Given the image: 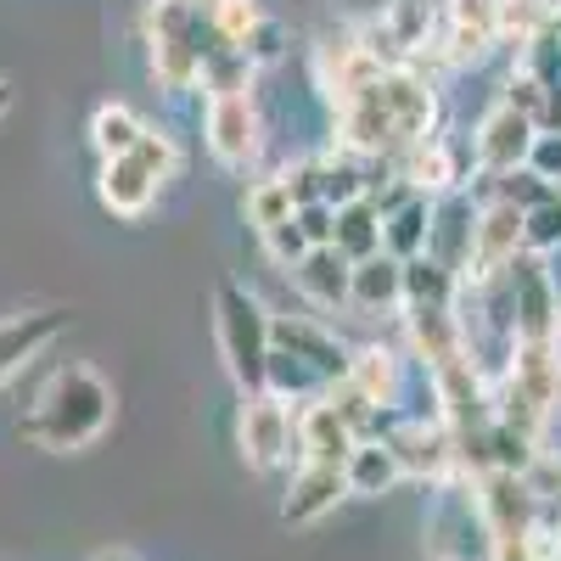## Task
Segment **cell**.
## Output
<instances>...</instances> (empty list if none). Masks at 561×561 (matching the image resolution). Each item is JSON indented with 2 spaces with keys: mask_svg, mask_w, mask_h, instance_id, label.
<instances>
[{
  "mask_svg": "<svg viewBox=\"0 0 561 561\" xmlns=\"http://www.w3.org/2000/svg\"><path fill=\"white\" fill-rule=\"evenodd\" d=\"M259 23H264V7H259V0H225L219 18H214V34H219L225 45H237V51H242L248 34H253Z\"/></svg>",
  "mask_w": 561,
  "mask_h": 561,
  "instance_id": "1f68e13d",
  "label": "cell"
},
{
  "mask_svg": "<svg viewBox=\"0 0 561 561\" xmlns=\"http://www.w3.org/2000/svg\"><path fill=\"white\" fill-rule=\"evenodd\" d=\"M438 12H444L438 0H382L377 28H382V39L399 51L404 68H415V62L438 45Z\"/></svg>",
  "mask_w": 561,
  "mask_h": 561,
  "instance_id": "e0dca14e",
  "label": "cell"
},
{
  "mask_svg": "<svg viewBox=\"0 0 561 561\" xmlns=\"http://www.w3.org/2000/svg\"><path fill=\"white\" fill-rule=\"evenodd\" d=\"M382 438L399 455L404 478H427V483L455 478V433L444 415H399V421H388Z\"/></svg>",
  "mask_w": 561,
  "mask_h": 561,
  "instance_id": "ba28073f",
  "label": "cell"
},
{
  "mask_svg": "<svg viewBox=\"0 0 561 561\" xmlns=\"http://www.w3.org/2000/svg\"><path fill=\"white\" fill-rule=\"evenodd\" d=\"M556 12H561V0H556Z\"/></svg>",
  "mask_w": 561,
  "mask_h": 561,
  "instance_id": "ee69618b",
  "label": "cell"
},
{
  "mask_svg": "<svg viewBox=\"0 0 561 561\" xmlns=\"http://www.w3.org/2000/svg\"><path fill=\"white\" fill-rule=\"evenodd\" d=\"M556 28V0H500V45H528Z\"/></svg>",
  "mask_w": 561,
  "mask_h": 561,
  "instance_id": "f1b7e54d",
  "label": "cell"
},
{
  "mask_svg": "<svg viewBox=\"0 0 561 561\" xmlns=\"http://www.w3.org/2000/svg\"><path fill=\"white\" fill-rule=\"evenodd\" d=\"M140 135H147V124H140L124 102H102L96 113H90V147H96V158H102V163L129 158Z\"/></svg>",
  "mask_w": 561,
  "mask_h": 561,
  "instance_id": "83f0119b",
  "label": "cell"
},
{
  "mask_svg": "<svg viewBox=\"0 0 561 561\" xmlns=\"http://www.w3.org/2000/svg\"><path fill=\"white\" fill-rule=\"evenodd\" d=\"M185 7H192V12L203 18V23H214V18H219V7H225V0H185Z\"/></svg>",
  "mask_w": 561,
  "mask_h": 561,
  "instance_id": "60d3db41",
  "label": "cell"
},
{
  "mask_svg": "<svg viewBox=\"0 0 561 561\" xmlns=\"http://www.w3.org/2000/svg\"><path fill=\"white\" fill-rule=\"evenodd\" d=\"M348 304H354L359 314H393V309H404V264L388 259V253L354 264Z\"/></svg>",
  "mask_w": 561,
  "mask_h": 561,
  "instance_id": "603a6c76",
  "label": "cell"
},
{
  "mask_svg": "<svg viewBox=\"0 0 561 561\" xmlns=\"http://www.w3.org/2000/svg\"><path fill=\"white\" fill-rule=\"evenodd\" d=\"M505 293H511V332H517V343H556L561 298H556V275L539 253H523L505 270Z\"/></svg>",
  "mask_w": 561,
  "mask_h": 561,
  "instance_id": "8992f818",
  "label": "cell"
},
{
  "mask_svg": "<svg viewBox=\"0 0 561 561\" xmlns=\"http://www.w3.org/2000/svg\"><path fill=\"white\" fill-rule=\"evenodd\" d=\"M68 309H23L0 320V382H12L28 359H39L62 332H68Z\"/></svg>",
  "mask_w": 561,
  "mask_h": 561,
  "instance_id": "5bb4252c",
  "label": "cell"
},
{
  "mask_svg": "<svg viewBox=\"0 0 561 561\" xmlns=\"http://www.w3.org/2000/svg\"><path fill=\"white\" fill-rule=\"evenodd\" d=\"M96 197H102L107 214L140 219V214L152 208V197H158V180L140 169L135 158H113V163H102V174H96Z\"/></svg>",
  "mask_w": 561,
  "mask_h": 561,
  "instance_id": "7402d4cb",
  "label": "cell"
},
{
  "mask_svg": "<svg viewBox=\"0 0 561 561\" xmlns=\"http://www.w3.org/2000/svg\"><path fill=\"white\" fill-rule=\"evenodd\" d=\"M242 214H248V225L259 230V237H270L275 225H287L298 208H293V197H287V180H259L253 192H248V203H242Z\"/></svg>",
  "mask_w": 561,
  "mask_h": 561,
  "instance_id": "4dcf8cb0",
  "label": "cell"
},
{
  "mask_svg": "<svg viewBox=\"0 0 561 561\" xmlns=\"http://www.w3.org/2000/svg\"><path fill=\"white\" fill-rule=\"evenodd\" d=\"M460 298V275L444 270L438 259H410L404 264V309H455Z\"/></svg>",
  "mask_w": 561,
  "mask_h": 561,
  "instance_id": "d4e9b609",
  "label": "cell"
},
{
  "mask_svg": "<svg viewBox=\"0 0 561 561\" xmlns=\"http://www.w3.org/2000/svg\"><path fill=\"white\" fill-rule=\"evenodd\" d=\"M264 242V253L280 264V270H298L304 264V253H309V242H304V230H298V214L287 219V225H275L270 237H259Z\"/></svg>",
  "mask_w": 561,
  "mask_h": 561,
  "instance_id": "d590c367",
  "label": "cell"
},
{
  "mask_svg": "<svg viewBox=\"0 0 561 561\" xmlns=\"http://www.w3.org/2000/svg\"><path fill=\"white\" fill-rule=\"evenodd\" d=\"M348 382H354L370 404H377L382 415H393V410H399V399H404V388H410L404 359H399L393 348H382V343L354 348V359H348Z\"/></svg>",
  "mask_w": 561,
  "mask_h": 561,
  "instance_id": "ac0fdd59",
  "label": "cell"
},
{
  "mask_svg": "<svg viewBox=\"0 0 561 561\" xmlns=\"http://www.w3.org/2000/svg\"><path fill=\"white\" fill-rule=\"evenodd\" d=\"M494 45H500V0H444L438 45L427 57L444 62V68H478V62L494 57Z\"/></svg>",
  "mask_w": 561,
  "mask_h": 561,
  "instance_id": "5b68a950",
  "label": "cell"
},
{
  "mask_svg": "<svg viewBox=\"0 0 561 561\" xmlns=\"http://www.w3.org/2000/svg\"><path fill=\"white\" fill-rule=\"evenodd\" d=\"M298 280V293L314 304V309H343L348 304V280H354V264L337 253V248H309L298 270H287Z\"/></svg>",
  "mask_w": 561,
  "mask_h": 561,
  "instance_id": "44dd1931",
  "label": "cell"
},
{
  "mask_svg": "<svg viewBox=\"0 0 561 561\" xmlns=\"http://www.w3.org/2000/svg\"><path fill=\"white\" fill-rule=\"evenodd\" d=\"M293 427H298V455L304 460H320V466H343L354 455V444H359V433L325 399L293 404Z\"/></svg>",
  "mask_w": 561,
  "mask_h": 561,
  "instance_id": "2e32d148",
  "label": "cell"
},
{
  "mask_svg": "<svg viewBox=\"0 0 561 561\" xmlns=\"http://www.w3.org/2000/svg\"><path fill=\"white\" fill-rule=\"evenodd\" d=\"M270 309L253 287L242 280H219L214 287V337L219 359L230 370V382L242 393H264V370H270Z\"/></svg>",
  "mask_w": 561,
  "mask_h": 561,
  "instance_id": "3957f363",
  "label": "cell"
},
{
  "mask_svg": "<svg viewBox=\"0 0 561 561\" xmlns=\"http://www.w3.org/2000/svg\"><path fill=\"white\" fill-rule=\"evenodd\" d=\"M337 107V152L359 158V163H382V158H399L415 140L438 135V84L433 73L421 68H388L370 84L348 90Z\"/></svg>",
  "mask_w": 561,
  "mask_h": 561,
  "instance_id": "6da1fadb",
  "label": "cell"
},
{
  "mask_svg": "<svg viewBox=\"0 0 561 561\" xmlns=\"http://www.w3.org/2000/svg\"><path fill=\"white\" fill-rule=\"evenodd\" d=\"M556 337H561V332H556Z\"/></svg>",
  "mask_w": 561,
  "mask_h": 561,
  "instance_id": "f6af8a7d",
  "label": "cell"
},
{
  "mask_svg": "<svg viewBox=\"0 0 561 561\" xmlns=\"http://www.w3.org/2000/svg\"><path fill=\"white\" fill-rule=\"evenodd\" d=\"M270 348L304 359L325 388L343 382V377H348V359H354V348L332 332V325H320V320H309V314H275V320H270Z\"/></svg>",
  "mask_w": 561,
  "mask_h": 561,
  "instance_id": "9c48e42d",
  "label": "cell"
},
{
  "mask_svg": "<svg viewBox=\"0 0 561 561\" xmlns=\"http://www.w3.org/2000/svg\"><path fill=\"white\" fill-rule=\"evenodd\" d=\"M348 264H365V259H377L382 253V214L370 208V197L337 208V242H332Z\"/></svg>",
  "mask_w": 561,
  "mask_h": 561,
  "instance_id": "4316f807",
  "label": "cell"
},
{
  "mask_svg": "<svg viewBox=\"0 0 561 561\" xmlns=\"http://www.w3.org/2000/svg\"><path fill=\"white\" fill-rule=\"evenodd\" d=\"M242 57L253 62V68H264V62H280L287 57V28H280L270 12H264V23L248 34V45H242Z\"/></svg>",
  "mask_w": 561,
  "mask_h": 561,
  "instance_id": "8d00e7d4",
  "label": "cell"
},
{
  "mask_svg": "<svg viewBox=\"0 0 561 561\" xmlns=\"http://www.w3.org/2000/svg\"><path fill=\"white\" fill-rule=\"evenodd\" d=\"M280 180H287L293 208L325 203V152H320V158H304V163H293V169H280Z\"/></svg>",
  "mask_w": 561,
  "mask_h": 561,
  "instance_id": "d6a6232c",
  "label": "cell"
},
{
  "mask_svg": "<svg viewBox=\"0 0 561 561\" xmlns=\"http://www.w3.org/2000/svg\"><path fill=\"white\" fill-rule=\"evenodd\" d=\"M129 158H135L140 169H147V174H152L158 185H163V180H169V174L180 169V147H174V140H169L163 129H147V135H140Z\"/></svg>",
  "mask_w": 561,
  "mask_h": 561,
  "instance_id": "836d02e7",
  "label": "cell"
},
{
  "mask_svg": "<svg viewBox=\"0 0 561 561\" xmlns=\"http://www.w3.org/2000/svg\"><path fill=\"white\" fill-rule=\"evenodd\" d=\"M253 62L237 51V45H219V51L203 62V90L208 96H242V90H253Z\"/></svg>",
  "mask_w": 561,
  "mask_h": 561,
  "instance_id": "f546056e",
  "label": "cell"
},
{
  "mask_svg": "<svg viewBox=\"0 0 561 561\" xmlns=\"http://www.w3.org/2000/svg\"><path fill=\"white\" fill-rule=\"evenodd\" d=\"M539 135H561V84L545 90V113H539Z\"/></svg>",
  "mask_w": 561,
  "mask_h": 561,
  "instance_id": "ab89813d",
  "label": "cell"
},
{
  "mask_svg": "<svg viewBox=\"0 0 561 561\" xmlns=\"http://www.w3.org/2000/svg\"><path fill=\"white\" fill-rule=\"evenodd\" d=\"M427 237H433V197H410L404 208H393L382 219V253L399 264L427 253Z\"/></svg>",
  "mask_w": 561,
  "mask_h": 561,
  "instance_id": "cb8c5ba5",
  "label": "cell"
},
{
  "mask_svg": "<svg viewBox=\"0 0 561 561\" xmlns=\"http://www.w3.org/2000/svg\"><path fill=\"white\" fill-rule=\"evenodd\" d=\"M298 230H304L309 248H332V242H337V208H332V203L298 208Z\"/></svg>",
  "mask_w": 561,
  "mask_h": 561,
  "instance_id": "74e56055",
  "label": "cell"
},
{
  "mask_svg": "<svg viewBox=\"0 0 561 561\" xmlns=\"http://www.w3.org/2000/svg\"><path fill=\"white\" fill-rule=\"evenodd\" d=\"M528 169H534V174H545V180L556 185V192H561V135H539V140H534Z\"/></svg>",
  "mask_w": 561,
  "mask_h": 561,
  "instance_id": "f35d334b",
  "label": "cell"
},
{
  "mask_svg": "<svg viewBox=\"0 0 561 561\" xmlns=\"http://www.w3.org/2000/svg\"><path fill=\"white\" fill-rule=\"evenodd\" d=\"M113 404H118L113 388L90 365H62V370H51V382L39 388L34 410L18 421V438L34 444V449H51V455L84 449L113 427Z\"/></svg>",
  "mask_w": 561,
  "mask_h": 561,
  "instance_id": "7a4b0ae2",
  "label": "cell"
},
{
  "mask_svg": "<svg viewBox=\"0 0 561 561\" xmlns=\"http://www.w3.org/2000/svg\"><path fill=\"white\" fill-rule=\"evenodd\" d=\"M466 158L455 140L438 129V135H427V140H415V147H404L399 158H393V174L410 185L415 197H455L460 185H466Z\"/></svg>",
  "mask_w": 561,
  "mask_h": 561,
  "instance_id": "4fadbf2b",
  "label": "cell"
},
{
  "mask_svg": "<svg viewBox=\"0 0 561 561\" xmlns=\"http://www.w3.org/2000/svg\"><path fill=\"white\" fill-rule=\"evenodd\" d=\"M472 225H478V203L455 192L433 203V237H427V259H438L444 270H466V253H472Z\"/></svg>",
  "mask_w": 561,
  "mask_h": 561,
  "instance_id": "d6986e66",
  "label": "cell"
},
{
  "mask_svg": "<svg viewBox=\"0 0 561 561\" xmlns=\"http://www.w3.org/2000/svg\"><path fill=\"white\" fill-rule=\"evenodd\" d=\"M337 500H348L343 466H320V460H298V472L287 483V500H280V523L287 528H309L320 517H332Z\"/></svg>",
  "mask_w": 561,
  "mask_h": 561,
  "instance_id": "9a60e30c",
  "label": "cell"
},
{
  "mask_svg": "<svg viewBox=\"0 0 561 561\" xmlns=\"http://www.w3.org/2000/svg\"><path fill=\"white\" fill-rule=\"evenodd\" d=\"M7 113H12V84L0 79V118H7Z\"/></svg>",
  "mask_w": 561,
  "mask_h": 561,
  "instance_id": "b9f144b4",
  "label": "cell"
},
{
  "mask_svg": "<svg viewBox=\"0 0 561 561\" xmlns=\"http://www.w3.org/2000/svg\"><path fill=\"white\" fill-rule=\"evenodd\" d=\"M96 561H135L129 550H107V556H96Z\"/></svg>",
  "mask_w": 561,
  "mask_h": 561,
  "instance_id": "7bdbcfd3",
  "label": "cell"
},
{
  "mask_svg": "<svg viewBox=\"0 0 561 561\" xmlns=\"http://www.w3.org/2000/svg\"><path fill=\"white\" fill-rule=\"evenodd\" d=\"M237 444L253 472H275L280 460H293L298 427H293V404L275 393H242V415H237Z\"/></svg>",
  "mask_w": 561,
  "mask_h": 561,
  "instance_id": "52a82bcc",
  "label": "cell"
},
{
  "mask_svg": "<svg viewBox=\"0 0 561 561\" xmlns=\"http://www.w3.org/2000/svg\"><path fill=\"white\" fill-rule=\"evenodd\" d=\"M472 489H478V511H483L489 545L494 539H534L539 534V500L523 483V472H483V478H472Z\"/></svg>",
  "mask_w": 561,
  "mask_h": 561,
  "instance_id": "7c38bea8",
  "label": "cell"
},
{
  "mask_svg": "<svg viewBox=\"0 0 561 561\" xmlns=\"http://www.w3.org/2000/svg\"><path fill=\"white\" fill-rule=\"evenodd\" d=\"M523 225H528V253H556L561 248V192L550 197V203H539L534 214H523Z\"/></svg>",
  "mask_w": 561,
  "mask_h": 561,
  "instance_id": "e575fe53",
  "label": "cell"
},
{
  "mask_svg": "<svg viewBox=\"0 0 561 561\" xmlns=\"http://www.w3.org/2000/svg\"><path fill=\"white\" fill-rule=\"evenodd\" d=\"M534 140H539L534 118H523L517 107L494 102V107L483 113L478 135H472V169H478L483 180H500V174H511V169H528Z\"/></svg>",
  "mask_w": 561,
  "mask_h": 561,
  "instance_id": "8fae6325",
  "label": "cell"
},
{
  "mask_svg": "<svg viewBox=\"0 0 561 561\" xmlns=\"http://www.w3.org/2000/svg\"><path fill=\"white\" fill-rule=\"evenodd\" d=\"M203 135H208V152L225 169H248L264 152V118H259L253 90H242V96H208Z\"/></svg>",
  "mask_w": 561,
  "mask_h": 561,
  "instance_id": "30bf717a",
  "label": "cell"
},
{
  "mask_svg": "<svg viewBox=\"0 0 561 561\" xmlns=\"http://www.w3.org/2000/svg\"><path fill=\"white\" fill-rule=\"evenodd\" d=\"M343 483H348L354 500H382L388 489L404 483V466H399V455L388 449V438H359L354 455L343 460Z\"/></svg>",
  "mask_w": 561,
  "mask_h": 561,
  "instance_id": "ffe728a7",
  "label": "cell"
},
{
  "mask_svg": "<svg viewBox=\"0 0 561 561\" xmlns=\"http://www.w3.org/2000/svg\"><path fill=\"white\" fill-rule=\"evenodd\" d=\"M152 45V79L169 90V96H185L192 84H203V45L192 39H147Z\"/></svg>",
  "mask_w": 561,
  "mask_h": 561,
  "instance_id": "484cf974",
  "label": "cell"
},
{
  "mask_svg": "<svg viewBox=\"0 0 561 561\" xmlns=\"http://www.w3.org/2000/svg\"><path fill=\"white\" fill-rule=\"evenodd\" d=\"M528 253V225H523V208H511L500 197L478 203V225H472V253H466V270L460 280L466 287H489L500 280L511 264Z\"/></svg>",
  "mask_w": 561,
  "mask_h": 561,
  "instance_id": "277c9868",
  "label": "cell"
}]
</instances>
